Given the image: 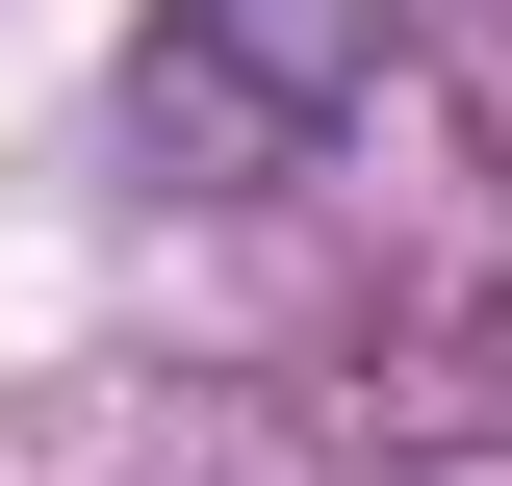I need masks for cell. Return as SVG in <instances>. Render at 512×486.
Instances as JSON below:
<instances>
[{"instance_id":"cell-1","label":"cell","mask_w":512,"mask_h":486,"mask_svg":"<svg viewBox=\"0 0 512 486\" xmlns=\"http://www.w3.org/2000/svg\"><path fill=\"white\" fill-rule=\"evenodd\" d=\"M410 52V0H154V52H128V128L180 154V180H282L359 77Z\"/></svg>"}]
</instances>
